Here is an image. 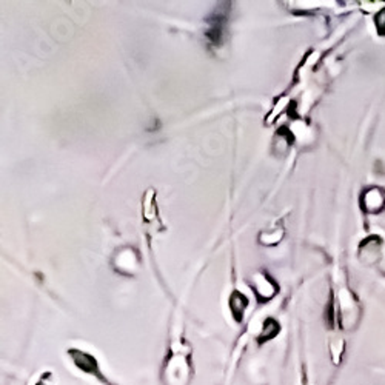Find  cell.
<instances>
[{"instance_id":"1","label":"cell","mask_w":385,"mask_h":385,"mask_svg":"<svg viewBox=\"0 0 385 385\" xmlns=\"http://www.w3.org/2000/svg\"><path fill=\"white\" fill-rule=\"evenodd\" d=\"M191 367L182 356L170 359L163 370L165 385H190Z\"/></svg>"}]
</instances>
